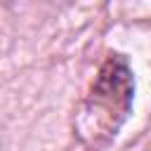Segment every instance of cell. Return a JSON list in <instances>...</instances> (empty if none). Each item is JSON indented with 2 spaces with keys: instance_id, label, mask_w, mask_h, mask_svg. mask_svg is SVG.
Here are the masks:
<instances>
[{
  "instance_id": "6da1fadb",
  "label": "cell",
  "mask_w": 151,
  "mask_h": 151,
  "mask_svg": "<svg viewBox=\"0 0 151 151\" xmlns=\"http://www.w3.org/2000/svg\"><path fill=\"white\" fill-rule=\"evenodd\" d=\"M132 94H134V78L127 61L118 54L109 57L101 64L85 99L78 120L80 137L94 144L111 139L130 113Z\"/></svg>"
}]
</instances>
